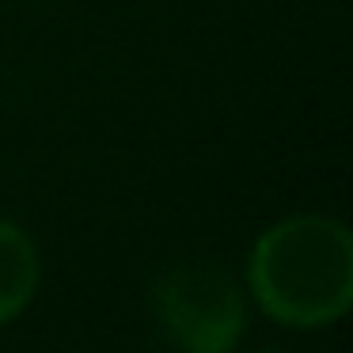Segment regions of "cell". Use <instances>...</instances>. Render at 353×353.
I'll use <instances>...</instances> for the list:
<instances>
[{
  "label": "cell",
  "mask_w": 353,
  "mask_h": 353,
  "mask_svg": "<svg viewBox=\"0 0 353 353\" xmlns=\"http://www.w3.org/2000/svg\"><path fill=\"white\" fill-rule=\"evenodd\" d=\"M152 304L186 353H232L247 330L239 285L213 262H179L156 281Z\"/></svg>",
  "instance_id": "cell-2"
},
{
  "label": "cell",
  "mask_w": 353,
  "mask_h": 353,
  "mask_svg": "<svg viewBox=\"0 0 353 353\" xmlns=\"http://www.w3.org/2000/svg\"><path fill=\"white\" fill-rule=\"evenodd\" d=\"M39 289V251L19 224L0 221V323L16 319Z\"/></svg>",
  "instance_id": "cell-3"
},
{
  "label": "cell",
  "mask_w": 353,
  "mask_h": 353,
  "mask_svg": "<svg viewBox=\"0 0 353 353\" xmlns=\"http://www.w3.org/2000/svg\"><path fill=\"white\" fill-rule=\"evenodd\" d=\"M247 281L270 319L285 327H327L353 300V236L342 221L296 213L259 236Z\"/></svg>",
  "instance_id": "cell-1"
}]
</instances>
